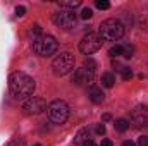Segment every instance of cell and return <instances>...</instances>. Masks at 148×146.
Listing matches in <instances>:
<instances>
[{"instance_id":"cell-1","label":"cell","mask_w":148,"mask_h":146,"mask_svg":"<svg viewBox=\"0 0 148 146\" xmlns=\"http://www.w3.org/2000/svg\"><path fill=\"white\" fill-rule=\"evenodd\" d=\"M35 88H36L35 79L29 77L28 74H24V72H12L10 77H9L10 95L14 98H17V100H28V98H31Z\"/></svg>"},{"instance_id":"cell-2","label":"cell","mask_w":148,"mask_h":146,"mask_svg":"<svg viewBox=\"0 0 148 146\" xmlns=\"http://www.w3.org/2000/svg\"><path fill=\"white\" fill-rule=\"evenodd\" d=\"M124 24L119 19H105L98 28V36L107 41H117L124 36Z\"/></svg>"},{"instance_id":"cell-3","label":"cell","mask_w":148,"mask_h":146,"mask_svg":"<svg viewBox=\"0 0 148 146\" xmlns=\"http://www.w3.org/2000/svg\"><path fill=\"white\" fill-rule=\"evenodd\" d=\"M59 43L52 35H41L38 38H33V52L40 57H50L57 52Z\"/></svg>"},{"instance_id":"cell-4","label":"cell","mask_w":148,"mask_h":146,"mask_svg":"<svg viewBox=\"0 0 148 146\" xmlns=\"http://www.w3.org/2000/svg\"><path fill=\"white\" fill-rule=\"evenodd\" d=\"M74 65H76V60H74L73 53L71 52H60L52 62V71L55 76H66L71 71H74Z\"/></svg>"},{"instance_id":"cell-5","label":"cell","mask_w":148,"mask_h":146,"mask_svg":"<svg viewBox=\"0 0 148 146\" xmlns=\"http://www.w3.org/2000/svg\"><path fill=\"white\" fill-rule=\"evenodd\" d=\"M69 113H71L69 105L64 100H53L48 105V117L53 124H64L69 119Z\"/></svg>"},{"instance_id":"cell-6","label":"cell","mask_w":148,"mask_h":146,"mask_svg":"<svg viewBox=\"0 0 148 146\" xmlns=\"http://www.w3.org/2000/svg\"><path fill=\"white\" fill-rule=\"evenodd\" d=\"M52 21L57 28H62L64 31H71L77 28V16L74 14V10H59L53 14Z\"/></svg>"},{"instance_id":"cell-7","label":"cell","mask_w":148,"mask_h":146,"mask_svg":"<svg viewBox=\"0 0 148 146\" xmlns=\"http://www.w3.org/2000/svg\"><path fill=\"white\" fill-rule=\"evenodd\" d=\"M102 43H103V40L98 36L97 33H88L86 36L81 40L79 50L84 55H91V53H95V52H98L102 48Z\"/></svg>"},{"instance_id":"cell-8","label":"cell","mask_w":148,"mask_h":146,"mask_svg":"<svg viewBox=\"0 0 148 146\" xmlns=\"http://www.w3.org/2000/svg\"><path fill=\"white\" fill-rule=\"evenodd\" d=\"M45 108H47V102L41 96H31V98L24 100V103H23V110L26 113H33V115L41 113Z\"/></svg>"},{"instance_id":"cell-9","label":"cell","mask_w":148,"mask_h":146,"mask_svg":"<svg viewBox=\"0 0 148 146\" xmlns=\"http://www.w3.org/2000/svg\"><path fill=\"white\" fill-rule=\"evenodd\" d=\"M95 81V72L81 67V69H76L73 74V83L76 86H91Z\"/></svg>"},{"instance_id":"cell-10","label":"cell","mask_w":148,"mask_h":146,"mask_svg":"<svg viewBox=\"0 0 148 146\" xmlns=\"http://www.w3.org/2000/svg\"><path fill=\"white\" fill-rule=\"evenodd\" d=\"M131 119L138 127H147L148 126V107L147 105H138L131 112Z\"/></svg>"},{"instance_id":"cell-11","label":"cell","mask_w":148,"mask_h":146,"mask_svg":"<svg viewBox=\"0 0 148 146\" xmlns=\"http://www.w3.org/2000/svg\"><path fill=\"white\" fill-rule=\"evenodd\" d=\"M88 98H90L93 103H102V102L105 100V95H103L102 88H98V86H90V89H88Z\"/></svg>"},{"instance_id":"cell-12","label":"cell","mask_w":148,"mask_h":146,"mask_svg":"<svg viewBox=\"0 0 148 146\" xmlns=\"http://www.w3.org/2000/svg\"><path fill=\"white\" fill-rule=\"evenodd\" d=\"M88 138H90V131H88V127H83V129L77 131V134L74 138V143L76 145H84L88 141Z\"/></svg>"},{"instance_id":"cell-13","label":"cell","mask_w":148,"mask_h":146,"mask_svg":"<svg viewBox=\"0 0 148 146\" xmlns=\"http://www.w3.org/2000/svg\"><path fill=\"white\" fill-rule=\"evenodd\" d=\"M59 5L66 10H74L76 7H81V0H59Z\"/></svg>"},{"instance_id":"cell-14","label":"cell","mask_w":148,"mask_h":146,"mask_svg":"<svg viewBox=\"0 0 148 146\" xmlns=\"http://www.w3.org/2000/svg\"><path fill=\"white\" fill-rule=\"evenodd\" d=\"M114 83H115V76L112 72L102 74V86H103V88H112Z\"/></svg>"},{"instance_id":"cell-15","label":"cell","mask_w":148,"mask_h":146,"mask_svg":"<svg viewBox=\"0 0 148 146\" xmlns=\"http://www.w3.org/2000/svg\"><path fill=\"white\" fill-rule=\"evenodd\" d=\"M114 127H115V131L124 132V131H127V129H129V122H127L126 119H117V120L114 122Z\"/></svg>"},{"instance_id":"cell-16","label":"cell","mask_w":148,"mask_h":146,"mask_svg":"<svg viewBox=\"0 0 148 146\" xmlns=\"http://www.w3.org/2000/svg\"><path fill=\"white\" fill-rule=\"evenodd\" d=\"M109 55H110L112 59L121 57V55H122V45H114L110 50H109Z\"/></svg>"},{"instance_id":"cell-17","label":"cell","mask_w":148,"mask_h":146,"mask_svg":"<svg viewBox=\"0 0 148 146\" xmlns=\"http://www.w3.org/2000/svg\"><path fill=\"white\" fill-rule=\"evenodd\" d=\"M133 53H134V48H133L131 45H122V57L131 59V57H133Z\"/></svg>"},{"instance_id":"cell-18","label":"cell","mask_w":148,"mask_h":146,"mask_svg":"<svg viewBox=\"0 0 148 146\" xmlns=\"http://www.w3.org/2000/svg\"><path fill=\"white\" fill-rule=\"evenodd\" d=\"M84 69H88V71H91V72H95V69H97V62L91 59V57H88L86 60H84V65H83Z\"/></svg>"},{"instance_id":"cell-19","label":"cell","mask_w":148,"mask_h":146,"mask_svg":"<svg viewBox=\"0 0 148 146\" xmlns=\"http://www.w3.org/2000/svg\"><path fill=\"white\" fill-rule=\"evenodd\" d=\"M121 74H122V79H124V81H129V79L133 77V71H131L129 67H122V69H121Z\"/></svg>"},{"instance_id":"cell-20","label":"cell","mask_w":148,"mask_h":146,"mask_svg":"<svg viewBox=\"0 0 148 146\" xmlns=\"http://www.w3.org/2000/svg\"><path fill=\"white\" fill-rule=\"evenodd\" d=\"M7 146H26V141H24V138H14Z\"/></svg>"},{"instance_id":"cell-21","label":"cell","mask_w":148,"mask_h":146,"mask_svg":"<svg viewBox=\"0 0 148 146\" xmlns=\"http://www.w3.org/2000/svg\"><path fill=\"white\" fill-rule=\"evenodd\" d=\"M79 16H81V19H90V17L93 16V10H91L90 7H84V9L81 10V14H79Z\"/></svg>"},{"instance_id":"cell-22","label":"cell","mask_w":148,"mask_h":146,"mask_svg":"<svg viewBox=\"0 0 148 146\" xmlns=\"http://www.w3.org/2000/svg\"><path fill=\"white\" fill-rule=\"evenodd\" d=\"M97 7L102 9V10H107L110 7V2H107V0H97Z\"/></svg>"},{"instance_id":"cell-23","label":"cell","mask_w":148,"mask_h":146,"mask_svg":"<svg viewBox=\"0 0 148 146\" xmlns=\"http://www.w3.org/2000/svg\"><path fill=\"white\" fill-rule=\"evenodd\" d=\"M24 14H26V7H24V5H17V7H16V16H17V17H23Z\"/></svg>"},{"instance_id":"cell-24","label":"cell","mask_w":148,"mask_h":146,"mask_svg":"<svg viewBox=\"0 0 148 146\" xmlns=\"http://www.w3.org/2000/svg\"><path fill=\"white\" fill-rule=\"evenodd\" d=\"M31 35H33L35 38L41 36V28H40L38 24H35V26H33V29H31Z\"/></svg>"},{"instance_id":"cell-25","label":"cell","mask_w":148,"mask_h":146,"mask_svg":"<svg viewBox=\"0 0 148 146\" xmlns=\"http://www.w3.org/2000/svg\"><path fill=\"white\" fill-rule=\"evenodd\" d=\"M95 131H97V134H98V136H103V134H105V126H103V124H98Z\"/></svg>"},{"instance_id":"cell-26","label":"cell","mask_w":148,"mask_h":146,"mask_svg":"<svg viewBox=\"0 0 148 146\" xmlns=\"http://www.w3.org/2000/svg\"><path fill=\"white\" fill-rule=\"evenodd\" d=\"M138 145H140V146H148V136H140Z\"/></svg>"},{"instance_id":"cell-27","label":"cell","mask_w":148,"mask_h":146,"mask_svg":"<svg viewBox=\"0 0 148 146\" xmlns=\"http://www.w3.org/2000/svg\"><path fill=\"white\" fill-rule=\"evenodd\" d=\"M100 146H114V143H112L110 139H102V145Z\"/></svg>"},{"instance_id":"cell-28","label":"cell","mask_w":148,"mask_h":146,"mask_svg":"<svg viewBox=\"0 0 148 146\" xmlns=\"http://www.w3.org/2000/svg\"><path fill=\"white\" fill-rule=\"evenodd\" d=\"M83 146H98V145H97V143H95L93 139H88V141H86V143H84Z\"/></svg>"},{"instance_id":"cell-29","label":"cell","mask_w":148,"mask_h":146,"mask_svg":"<svg viewBox=\"0 0 148 146\" xmlns=\"http://www.w3.org/2000/svg\"><path fill=\"white\" fill-rule=\"evenodd\" d=\"M110 119H112L110 113H103V115H102V120H110Z\"/></svg>"},{"instance_id":"cell-30","label":"cell","mask_w":148,"mask_h":146,"mask_svg":"<svg viewBox=\"0 0 148 146\" xmlns=\"http://www.w3.org/2000/svg\"><path fill=\"white\" fill-rule=\"evenodd\" d=\"M122 146H136V145H134L133 141H124V143H122Z\"/></svg>"},{"instance_id":"cell-31","label":"cell","mask_w":148,"mask_h":146,"mask_svg":"<svg viewBox=\"0 0 148 146\" xmlns=\"http://www.w3.org/2000/svg\"><path fill=\"white\" fill-rule=\"evenodd\" d=\"M35 146H41V145H35Z\"/></svg>"}]
</instances>
